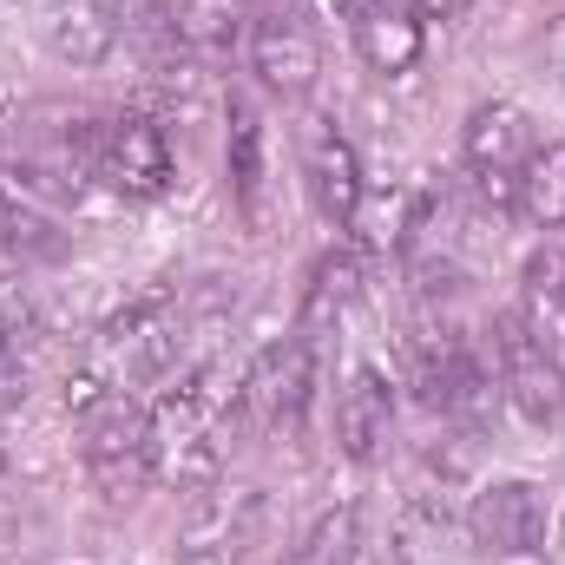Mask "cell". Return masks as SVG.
<instances>
[{
    "mask_svg": "<svg viewBox=\"0 0 565 565\" xmlns=\"http://www.w3.org/2000/svg\"><path fill=\"white\" fill-rule=\"evenodd\" d=\"M244 422V395H237V375L211 369V362H191L178 369L151 402H145V427H151V480L178 487V493H198L224 473V440L231 427Z\"/></svg>",
    "mask_w": 565,
    "mask_h": 565,
    "instance_id": "6da1fadb",
    "label": "cell"
},
{
    "mask_svg": "<svg viewBox=\"0 0 565 565\" xmlns=\"http://www.w3.org/2000/svg\"><path fill=\"white\" fill-rule=\"evenodd\" d=\"M467 540L487 565H546L553 553V493L540 480H487L467 507Z\"/></svg>",
    "mask_w": 565,
    "mask_h": 565,
    "instance_id": "7a4b0ae2",
    "label": "cell"
},
{
    "mask_svg": "<svg viewBox=\"0 0 565 565\" xmlns=\"http://www.w3.org/2000/svg\"><path fill=\"white\" fill-rule=\"evenodd\" d=\"M244 60H250V73H257L264 93L309 99L316 79H322V33H316L309 7L302 0H250Z\"/></svg>",
    "mask_w": 565,
    "mask_h": 565,
    "instance_id": "3957f363",
    "label": "cell"
},
{
    "mask_svg": "<svg viewBox=\"0 0 565 565\" xmlns=\"http://www.w3.org/2000/svg\"><path fill=\"white\" fill-rule=\"evenodd\" d=\"M415 388L422 402L454 427H487L493 402H500V382H493V362L460 335V329H440L415 342Z\"/></svg>",
    "mask_w": 565,
    "mask_h": 565,
    "instance_id": "277c9868",
    "label": "cell"
},
{
    "mask_svg": "<svg viewBox=\"0 0 565 565\" xmlns=\"http://www.w3.org/2000/svg\"><path fill=\"white\" fill-rule=\"evenodd\" d=\"M237 395H244V422L257 434H296L309 415V395H316V342L302 329L264 342L250 355V369L237 375Z\"/></svg>",
    "mask_w": 565,
    "mask_h": 565,
    "instance_id": "5b68a950",
    "label": "cell"
},
{
    "mask_svg": "<svg viewBox=\"0 0 565 565\" xmlns=\"http://www.w3.org/2000/svg\"><path fill=\"white\" fill-rule=\"evenodd\" d=\"M79 460H86V480L126 507L151 487V427H145V402L132 395H113L106 408H93L79 422Z\"/></svg>",
    "mask_w": 565,
    "mask_h": 565,
    "instance_id": "8992f818",
    "label": "cell"
},
{
    "mask_svg": "<svg viewBox=\"0 0 565 565\" xmlns=\"http://www.w3.org/2000/svg\"><path fill=\"white\" fill-rule=\"evenodd\" d=\"M257 526H264V493L211 480L191 493V507L171 533V553H178V565H237L244 546L257 540Z\"/></svg>",
    "mask_w": 565,
    "mask_h": 565,
    "instance_id": "52a82bcc",
    "label": "cell"
},
{
    "mask_svg": "<svg viewBox=\"0 0 565 565\" xmlns=\"http://www.w3.org/2000/svg\"><path fill=\"white\" fill-rule=\"evenodd\" d=\"M487 335H493V382H500V402H507L526 427H553L565 415V362L546 355V349L520 329L513 309H500Z\"/></svg>",
    "mask_w": 565,
    "mask_h": 565,
    "instance_id": "ba28073f",
    "label": "cell"
},
{
    "mask_svg": "<svg viewBox=\"0 0 565 565\" xmlns=\"http://www.w3.org/2000/svg\"><path fill=\"white\" fill-rule=\"evenodd\" d=\"M178 178V158H171V139L151 113H113L99 119V184L126 204H151L164 198Z\"/></svg>",
    "mask_w": 565,
    "mask_h": 565,
    "instance_id": "9c48e42d",
    "label": "cell"
},
{
    "mask_svg": "<svg viewBox=\"0 0 565 565\" xmlns=\"http://www.w3.org/2000/svg\"><path fill=\"white\" fill-rule=\"evenodd\" d=\"M302 191H309V211L322 224H335V231H349L362 198H369L362 151L349 145V132L335 119H309L302 126Z\"/></svg>",
    "mask_w": 565,
    "mask_h": 565,
    "instance_id": "30bf717a",
    "label": "cell"
},
{
    "mask_svg": "<svg viewBox=\"0 0 565 565\" xmlns=\"http://www.w3.org/2000/svg\"><path fill=\"white\" fill-rule=\"evenodd\" d=\"M33 40L60 66L86 73V66L113 60V46H119V7L113 0H33Z\"/></svg>",
    "mask_w": 565,
    "mask_h": 565,
    "instance_id": "8fae6325",
    "label": "cell"
},
{
    "mask_svg": "<svg viewBox=\"0 0 565 565\" xmlns=\"http://www.w3.org/2000/svg\"><path fill=\"white\" fill-rule=\"evenodd\" d=\"M388 434H395V382L362 362V369L342 382V395H335V447H342L355 467H375L382 447H388Z\"/></svg>",
    "mask_w": 565,
    "mask_h": 565,
    "instance_id": "7c38bea8",
    "label": "cell"
},
{
    "mask_svg": "<svg viewBox=\"0 0 565 565\" xmlns=\"http://www.w3.org/2000/svg\"><path fill=\"white\" fill-rule=\"evenodd\" d=\"M349 40H355V53H362V66H369V73L402 79V73H415V66H422L427 20L415 13V0H382V7H369L362 20H349Z\"/></svg>",
    "mask_w": 565,
    "mask_h": 565,
    "instance_id": "4fadbf2b",
    "label": "cell"
},
{
    "mask_svg": "<svg viewBox=\"0 0 565 565\" xmlns=\"http://www.w3.org/2000/svg\"><path fill=\"white\" fill-rule=\"evenodd\" d=\"M533 119H526V106H513V99H487V106H473L467 113V126H460V164L473 171V178H493V171H520L526 158H533Z\"/></svg>",
    "mask_w": 565,
    "mask_h": 565,
    "instance_id": "5bb4252c",
    "label": "cell"
},
{
    "mask_svg": "<svg viewBox=\"0 0 565 565\" xmlns=\"http://www.w3.org/2000/svg\"><path fill=\"white\" fill-rule=\"evenodd\" d=\"M362 302V257L355 250H322L309 264V282H302V302H296V329L322 349L329 335H342V322L355 316Z\"/></svg>",
    "mask_w": 565,
    "mask_h": 565,
    "instance_id": "9a60e30c",
    "label": "cell"
},
{
    "mask_svg": "<svg viewBox=\"0 0 565 565\" xmlns=\"http://www.w3.org/2000/svg\"><path fill=\"white\" fill-rule=\"evenodd\" d=\"M513 316L520 329L565 362V244H540L526 264H520V296H513Z\"/></svg>",
    "mask_w": 565,
    "mask_h": 565,
    "instance_id": "2e32d148",
    "label": "cell"
},
{
    "mask_svg": "<svg viewBox=\"0 0 565 565\" xmlns=\"http://www.w3.org/2000/svg\"><path fill=\"white\" fill-rule=\"evenodd\" d=\"M250 26V0H171L164 7V33L178 53L191 60H224Z\"/></svg>",
    "mask_w": 565,
    "mask_h": 565,
    "instance_id": "e0dca14e",
    "label": "cell"
},
{
    "mask_svg": "<svg viewBox=\"0 0 565 565\" xmlns=\"http://www.w3.org/2000/svg\"><path fill=\"white\" fill-rule=\"evenodd\" d=\"M513 217L565 231V139L533 145V158L520 164V191H513Z\"/></svg>",
    "mask_w": 565,
    "mask_h": 565,
    "instance_id": "ac0fdd59",
    "label": "cell"
},
{
    "mask_svg": "<svg viewBox=\"0 0 565 565\" xmlns=\"http://www.w3.org/2000/svg\"><path fill=\"white\" fill-rule=\"evenodd\" d=\"M224 164H231V198H237L244 224H257V211H264V119L244 99H231V151H224Z\"/></svg>",
    "mask_w": 565,
    "mask_h": 565,
    "instance_id": "d6986e66",
    "label": "cell"
},
{
    "mask_svg": "<svg viewBox=\"0 0 565 565\" xmlns=\"http://www.w3.org/2000/svg\"><path fill=\"white\" fill-rule=\"evenodd\" d=\"M0 244L13 257H60V231H53V217L40 211V198L20 178L0 184Z\"/></svg>",
    "mask_w": 565,
    "mask_h": 565,
    "instance_id": "ffe728a7",
    "label": "cell"
},
{
    "mask_svg": "<svg viewBox=\"0 0 565 565\" xmlns=\"http://www.w3.org/2000/svg\"><path fill=\"white\" fill-rule=\"evenodd\" d=\"M355 553H362V513L355 507H322L302 526V540L282 553V565H349Z\"/></svg>",
    "mask_w": 565,
    "mask_h": 565,
    "instance_id": "44dd1931",
    "label": "cell"
},
{
    "mask_svg": "<svg viewBox=\"0 0 565 565\" xmlns=\"http://www.w3.org/2000/svg\"><path fill=\"white\" fill-rule=\"evenodd\" d=\"M33 329H40V296H33V282L20 277V270H0V349L20 355V342H33Z\"/></svg>",
    "mask_w": 565,
    "mask_h": 565,
    "instance_id": "7402d4cb",
    "label": "cell"
},
{
    "mask_svg": "<svg viewBox=\"0 0 565 565\" xmlns=\"http://www.w3.org/2000/svg\"><path fill=\"white\" fill-rule=\"evenodd\" d=\"M26 395H33L26 362H20L13 349H0V422H7V415H20V408H26Z\"/></svg>",
    "mask_w": 565,
    "mask_h": 565,
    "instance_id": "603a6c76",
    "label": "cell"
},
{
    "mask_svg": "<svg viewBox=\"0 0 565 565\" xmlns=\"http://www.w3.org/2000/svg\"><path fill=\"white\" fill-rule=\"evenodd\" d=\"M467 7H473V0H415V13H422V20H460Z\"/></svg>",
    "mask_w": 565,
    "mask_h": 565,
    "instance_id": "cb8c5ba5",
    "label": "cell"
},
{
    "mask_svg": "<svg viewBox=\"0 0 565 565\" xmlns=\"http://www.w3.org/2000/svg\"><path fill=\"white\" fill-rule=\"evenodd\" d=\"M369 7H382V0H335V13H342V20H362Z\"/></svg>",
    "mask_w": 565,
    "mask_h": 565,
    "instance_id": "d4e9b609",
    "label": "cell"
},
{
    "mask_svg": "<svg viewBox=\"0 0 565 565\" xmlns=\"http://www.w3.org/2000/svg\"><path fill=\"white\" fill-rule=\"evenodd\" d=\"M349 565H382V559H375V553H369V546H362V553H355V559H349Z\"/></svg>",
    "mask_w": 565,
    "mask_h": 565,
    "instance_id": "484cf974",
    "label": "cell"
}]
</instances>
